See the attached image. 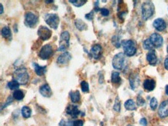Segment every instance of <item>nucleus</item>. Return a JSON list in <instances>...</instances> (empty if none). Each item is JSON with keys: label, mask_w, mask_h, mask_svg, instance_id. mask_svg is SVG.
Segmentation results:
<instances>
[{"label": "nucleus", "mask_w": 168, "mask_h": 126, "mask_svg": "<svg viewBox=\"0 0 168 126\" xmlns=\"http://www.w3.org/2000/svg\"><path fill=\"white\" fill-rule=\"evenodd\" d=\"M59 126H74V121L61 120L60 122L59 123Z\"/></svg>", "instance_id": "nucleus-33"}, {"label": "nucleus", "mask_w": 168, "mask_h": 126, "mask_svg": "<svg viewBox=\"0 0 168 126\" xmlns=\"http://www.w3.org/2000/svg\"><path fill=\"white\" fill-rule=\"evenodd\" d=\"M85 18L88 19V20H92V19H93V18H94L93 12H91V13L86 14L85 15Z\"/></svg>", "instance_id": "nucleus-38"}, {"label": "nucleus", "mask_w": 168, "mask_h": 126, "mask_svg": "<svg viewBox=\"0 0 168 126\" xmlns=\"http://www.w3.org/2000/svg\"><path fill=\"white\" fill-rule=\"evenodd\" d=\"M40 93L41 94V95H43L45 97H51L52 95V91H51V88H50L49 85L47 84H45L43 85L40 88L39 90Z\"/></svg>", "instance_id": "nucleus-16"}, {"label": "nucleus", "mask_w": 168, "mask_h": 126, "mask_svg": "<svg viewBox=\"0 0 168 126\" xmlns=\"http://www.w3.org/2000/svg\"><path fill=\"white\" fill-rule=\"evenodd\" d=\"M153 26L157 31H160V32H162L166 28V22L161 18H158V19H155L154 23H153Z\"/></svg>", "instance_id": "nucleus-15"}, {"label": "nucleus", "mask_w": 168, "mask_h": 126, "mask_svg": "<svg viewBox=\"0 0 168 126\" xmlns=\"http://www.w3.org/2000/svg\"><path fill=\"white\" fill-rule=\"evenodd\" d=\"M140 123L142 124V125L143 126H146V124H147V121H146V118H142V119H140Z\"/></svg>", "instance_id": "nucleus-40"}, {"label": "nucleus", "mask_w": 168, "mask_h": 126, "mask_svg": "<svg viewBox=\"0 0 168 126\" xmlns=\"http://www.w3.org/2000/svg\"><path fill=\"white\" fill-rule=\"evenodd\" d=\"M129 80L130 86H131L132 89L134 90L135 88H137V86L139 85V83H140V79H139V77L137 75L133 73V74L130 75V77H129Z\"/></svg>", "instance_id": "nucleus-19"}, {"label": "nucleus", "mask_w": 168, "mask_h": 126, "mask_svg": "<svg viewBox=\"0 0 168 126\" xmlns=\"http://www.w3.org/2000/svg\"><path fill=\"white\" fill-rule=\"evenodd\" d=\"M150 108L152 110H155L157 108V105H158V102H157V98L152 97L150 100Z\"/></svg>", "instance_id": "nucleus-32"}, {"label": "nucleus", "mask_w": 168, "mask_h": 126, "mask_svg": "<svg viewBox=\"0 0 168 126\" xmlns=\"http://www.w3.org/2000/svg\"><path fill=\"white\" fill-rule=\"evenodd\" d=\"M72 59V55L68 53V52H64L62 54H60V56L57 57V63L60 65H64V64H68L69 61Z\"/></svg>", "instance_id": "nucleus-14"}, {"label": "nucleus", "mask_w": 168, "mask_h": 126, "mask_svg": "<svg viewBox=\"0 0 168 126\" xmlns=\"http://www.w3.org/2000/svg\"><path fill=\"white\" fill-rule=\"evenodd\" d=\"M33 67H34V70H35L36 73L38 76H43V75H44L46 73L47 69L46 66L45 67H41V66H40L37 64H35V63H33Z\"/></svg>", "instance_id": "nucleus-20"}, {"label": "nucleus", "mask_w": 168, "mask_h": 126, "mask_svg": "<svg viewBox=\"0 0 168 126\" xmlns=\"http://www.w3.org/2000/svg\"><path fill=\"white\" fill-rule=\"evenodd\" d=\"M165 92H166V95H168V85H166V88H165Z\"/></svg>", "instance_id": "nucleus-42"}, {"label": "nucleus", "mask_w": 168, "mask_h": 126, "mask_svg": "<svg viewBox=\"0 0 168 126\" xmlns=\"http://www.w3.org/2000/svg\"><path fill=\"white\" fill-rule=\"evenodd\" d=\"M100 11H101V13L103 16H108L109 15V10L106 8L100 9Z\"/></svg>", "instance_id": "nucleus-36"}, {"label": "nucleus", "mask_w": 168, "mask_h": 126, "mask_svg": "<svg viewBox=\"0 0 168 126\" xmlns=\"http://www.w3.org/2000/svg\"><path fill=\"white\" fill-rule=\"evenodd\" d=\"M70 33L68 31H63L60 34V45L57 49V51H64L66 49L69 47L70 43Z\"/></svg>", "instance_id": "nucleus-5"}, {"label": "nucleus", "mask_w": 168, "mask_h": 126, "mask_svg": "<svg viewBox=\"0 0 168 126\" xmlns=\"http://www.w3.org/2000/svg\"><path fill=\"white\" fill-rule=\"evenodd\" d=\"M69 2H70L71 3L73 4L74 6H75L76 7H80L82 6L83 5H84L87 1H86V0H70Z\"/></svg>", "instance_id": "nucleus-30"}, {"label": "nucleus", "mask_w": 168, "mask_h": 126, "mask_svg": "<svg viewBox=\"0 0 168 126\" xmlns=\"http://www.w3.org/2000/svg\"><path fill=\"white\" fill-rule=\"evenodd\" d=\"M102 54V47L100 44H95L91 49V55L95 60H99Z\"/></svg>", "instance_id": "nucleus-11"}, {"label": "nucleus", "mask_w": 168, "mask_h": 126, "mask_svg": "<svg viewBox=\"0 0 168 126\" xmlns=\"http://www.w3.org/2000/svg\"><path fill=\"white\" fill-rule=\"evenodd\" d=\"M81 90H82L83 92L88 93L89 91V85H88V84L87 81H83L81 83Z\"/></svg>", "instance_id": "nucleus-31"}, {"label": "nucleus", "mask_w": 168, "mask_h": 126, "mask_svg": "<svg viewBox=\"0 0 168 126\" xmlns=\"http://www.w3.org/2000/svg\"><path fill=\"white\" fill-rule=\"evenodd\" d=\"M144 104H145L144 99H143L141 96H138V97H137V104H138L139 106H143Z\"/></svg>", "instance_id": "nucleus-35"}, {"label": "nucleus", "mask_w": 168, "mask_h": 126, "mask_svg": "<svg viewBox=\"0 0 168 126\" xmlns=\"http://www.w3.org/2000/svg\"><path fill=\"white\" fill-rule=\"evenodd\" d=\"M163 65H164L165 69L168 70V57H166V59H165L164 63H163Z\"/></svg>", "instance_id": "nucleus-41"}, {"label": "nucleus", "mask_w": 168, "mask_h": 126, "mask_svg": "<svg viewBox=\"0 0 168 126\" xmlns=\"http://www.w3.org/2000/svg\"><path fill=\"white\" fill-rule=\"evenodd\" d=\"M13 97H14L16 100H21L23 99L24 97V93L23 92L22 90H16V91H15L14 92H13Z\"/></svg>", "instance_id": "nucleus-27"}, {"label": "nucleus", "mask_w": 168, "mask_h": 126, "mask_svg": "<svg viewBox=\"0 0 168 126\" xmlns=\"http://www.w3.org/2000/svg\"><path fill=\"white\" fill-rule=\"evenodd\" d=\"M166 51H167V53H168V46H167V48H166Z\"/></svg>", "instance_id": "nucleus-45"}, {"label": "nucleus", "mask_w": 168, "mask_h": 126, "mask_svg": "<svg viewBox=\"0 0 168 126\" xmlns=\"http://www.w3.org/2000/svg\"><path fill=\"white\" fill-rule=\"evenodd\" d=\"M66 113L68 115H70L73 118H76L79 116L80 111L78 109V107L77 105H74V104H69L68 105L66 108Z\"/></svg>", "instance_id": "nucleus-13"}, {"label": "nucleus", "mask_w": 168, "mask_h": 126, "mask_svg": "<svg viewBox=\"0 0 168 126\" xmlns=\"http://www.w3.org/2000/svg\"><path fill=\"white\" fill-rule=\"evenodd\" d=\"M75 24L77 29L79 30H84L87 29L88 27L87 25L81 19H76L75 22Z\"/></svg>", "instance_id": "nucleus-25"}, {"label": "nucleus", "mask_w": 168, "mask_h": 126, "mask_svg": "<svg viewBox=\"0 0 168 126\" xmlns=\"http://www.w3.org/2000/svg\"><path fill=\"white\" fill-rule=\"evenodd\" d=\"M84 125V121L82 120H76L74 121V126H83Z\"/></svg>", "instance_id": "nucleus-37"}, {"label": "nucleus", "mask_w": 168, "mask_h": 126, "mask_svg": "<svg viewBox=\"0 0 168 126\" xmlns=\"http://www.w3.org/2000/svg\"><path fill=\"white\" fill-rule=\"evenodd\" d=\"M38 22V16L32 12H27L25 14L24 23L30 28H33Z\"/></svg>", "instance_id": "nucleus-8"}, {"label": "nucleus", "mask_w": 168, "mask_h": 126, "mask_svg": "<svg viewBox=\"0 0 168 126\" xmlns=\"http://www.w3.org/2000/svg\"><path fill=\"white\" fill-rule=\"evenodd\" d=\"M150 40L154 48H160L163 46V39L160 34L155 33L151 34V36L150 37Z\"/></svg>", "instance_id": "nucleus-10"}, {"label": "nucleus", "mask_w": 168, "mask_h": 126, "mask_svg": "<svg viewBox=\"0 0 168 126\" xmlns=\"http://www.w3.org/2000/svg\"><path fill=\"white\" fill-rule=\"evenodd\" d=\"M111 81L113 84H117V85H119L121 83V77L119 76V72H113L112 73V77H111Z\"/></svg>", "instance_id": "nucleus-26"}, {"label": "nucleus", "mask_w": 168, "mask_h": 126, "mask_svg": "<svg viewBox=\"0 0 168 126\" xmlns=\"http://www.w3.org/2000/svg\"><path fill=\"white\" fill-rule=\"evenodd\" d=\"M37 34H38L40 39H41L43 41H46L48 39L51 38L52 32H51V30H50L49 28L47 27V26H41L39 27L38 31H37Z\"/></svg>", "instance_id": "nucleus-9"}, {"label": "nucleus", "mask_w": 168, "mask_h": 126, "mask_svg": "<svg viewBox=\"0 0 168 126\" xmlns=\"http://www.w3.org/2000/svg\"><path fill=\"white\" fill-rule=\"evenodd\" d=\"M156 87V82L153 79H146L143 82V88L146 91L150 92V91H154V88Z\"/></svg>", "instance_id": "nucleus-17"}, {"label": "nucleus", "mask_w": 168, "mask_h": 126, "mask_svg": "<svg viewBox=\"0 0 168 126\" xmlns=\"http://www.w3.org/2000/svg\"><path fill=\"white\" fill-rule=\"evenodd\" d=\"M1 33H2V36L6 40H10L12 37V33L11 30L10 29V27L8 26H4L2 29V31H1Z\"/></svg>", "instance_id": "nucleus-22"}, {"label": "nucleus", "mask_w": 168, "mask_h": 126, "mask_svg": "<svg viewBox=\"0 0 168 126\" xmlns=\"http://www.w3.org/2000/svg\"><path fill=\"white\" fill-rule=\"evenodd\" d=\"M45 22L50 27L57 30L58 27L60 18L57 14H46L44 16Z\"/></svg>", "instance_id": "nucleus-6"}, {"label": "nucleus", "mask_w": 168, "mask_h": 126, "mask_svg": "<svg viewBox=\"0 0 168 126\" xmlns=\"http://www.w3.org/2000/svg\"><path fill=\"white\" fill-rule=\"evenodd\" d=\"M13 80L16 81L19 85H27L30 80V75H29L27 70L25 67H20L16 69L13 74Z\"/></svg>", "instance_id": "nucleus-1"}, {"label": "nucleus", "mask_w": 168, "mask_h": 126, "mask_svg": "<svg viewBox=\"0 0 168 126\" xmlns=\"http://www.w3.org/2000/svg\"><path fill=\"white\" fill-rule=\"evenodd\" d=\"M19 85H19L16 81L13 80L12 81L9 82L8 83V88H10V90H15V91H16V90L19 89Z\"/></svg>", "instance_id": "nucleus-29"}, {"label": "nucleus", "mask_w": 168, "mask_h": 126, "mask_svg": "<svg viewBox=\"0 0 168 126\" xmlns=\"http://www.w3.org/2000/svg\"><path fill=\"white\" fill-rule=\"evenodd\" d=\"M124 106H125V108L127 109V110H129V111H134L137 109L135 101H134L133 100H132V99H129V100H127L125 102Z\"/></svg>", "instance_id": "nucleus-23"}, {"label": "nucleus", "mask_w": 168, "mask_h": 126, "mask_svg": "<svg viewBox=\"0 0 168 126\" xmlns=\"http://www.w3.org/2000/svg\"><path fill=\"white\" fill-rule=\"evenodd\" d=\"M154 13V5L150 1H147L142 5V17L144 20H147Z\"/></svg>", "instance_id": "nucleus-3"}, {"label": "nucleus", "mask_w": 168, "mask_h": 126, "mask_svg": "<svg viewBox=\"0 0 168 126\" xmlns=\"http://www.w3.org/2000/svg\"><path fill=\"white\" fill-rule=\"evenodd\" d=\"M113 108H114V110L116 111V112H120L121 105H120V101H119V97H116Z\"/></svg>", "instance_id": "nucleus-34"}, {"label": "nucleus", "mask_w": 168, "mask_h": 126, "mask_svg": "<svg viewBox=\"0 0 168 126\" xmlns=\"http://www.w3.org/2000/svg\"><path fill=\"white\" fill-rule=\"evenodd\" d=\"M143 48H144L145 49H146V50H150V51H151V50H154V46H153L152 43H151L150 40L149 39H146V40H144V42H143Z\"/></svg>", "instance_id": "nucleus-28"}, {"label": "nucleus", "mask_w": 168, "mask_h": 126, "mask_svg": "<svg viewBox=\"0 0 168 126\" xmlns=\"http://www.w3.org/2000/svg\"><path fill=\"white\" fill-rule=\"evenodd\" d=\"M124 53L128 57H133L137 52V44L133 40H126L122 42Z\"/></svg>", "instance_id": "nucleus-2"}, {"label": "nucleus", "mask_w": 168, "mask_h": 126, "mask_svg": "<svg viewBox=\"0 0 168 126\" xmlns=\"http://www.w3.org/2000/svg\"><path fill=\"white\" fill-rule=\"evenodd\" d=\"M21 114H22L23 118H29L32 115V110L30 109V108L27 107V106H24L21 109Z\"/></svg>", "instance_id": "nucleus-24"}, {"label": "nucleus", "mask_w": 168, "mask_h": 126, "mask_svg": "<svg viewBox=\"0 0 168 126\" xmlns=\"http://www.w3.org/2000/svg\"><path fill=\"white\" fill-rule=\"evenodd\" d=\"M158 115L162 118L168 116V100H165L161 102L160 105L159 106Z\"/></svg>", "instance_id": "nucleus-12"}, {"label": "nucleus", "mask_w": 168, "mask_h": 126, "mask_svg": "<svg viewBox=\"0 0 168 126\" xmlns=\"http://www.w3.org/2000/svg\"><path fill=\"white\" fill-rule=\"evenodd\" d=\"M146 60L150 65L155 66L157 64V57L154 50H151L146 55Z\"/></svg>", "instance_id": "nucleus-18"}, {"label": "nucleus", "mask_w": 168, "mask_h": 126, "mask_svg": "<svg viewBox=\"0 0 168 126\" xmlns=\"http://www.w3.org/2000/svg\"><path fill=\"white\" fill-rule=\"evenodd\" d=\"M45 2H46L47 4H49L50 2H54V1H53V0H51V1H45Z\"/></svg>", "instance_id": "nucleus-44"}, {"label": "nucleus", "mask_w": 168, "mask_h": 126, "mask_svg": "<svg viewBox=\"0 0 168 126\" xmlns=\"http://www.w3.org/2000/svg\"><path fill=\"white\" fill-rule=\"evenodd\" d=\"M53 54H54L53 46L51 44H47L44 45L40 49V52L38 53V56L42 60H48L50 57H51L53 56Z\"/></svg>", "instance_id": "nucleus-7"}, {"label": "nucleus", "mask_w": 168, "mask_h": 126, "mask_svg": "<svg viewBox=\"0 0 168 126\" xmlns=\"http://www.w3.org/2000/svg\"><path fill=\"white\" fill-rule=\"evenodd\" d=\"M12 100H13V99H12V97H8V99H7V100H6V102L5 105L2 106V109H3L4 108L6 107L7 105H9V104H11V103H12Z\"/></svg>", "instance_id": "nucleus-39"}, {"label": "nucleus", "mask_w": 168, "mask_h": 126, "mask_svg": "<svg viewBox=\"0 0 168 126\" xmlns=\"http://www.w3.org/2000/svg\"><path fill=\"white\" fill-rule=\"evenodd\" d=\"M0 6H1V14H2V13H3V6L1 4V5H0Z\"/></svg>", "instance_id": "nucleus-43"}, {"label": "nucleus", "mask_w": 168, "mask_h": 126, "mask_svg": "<svg viewBox=\"0 0 168 126\" xmlns=\"http://www.w3.org/2000/svg\"><path fill=\"white\" fill-rule=\"evenodd\" d=\"M69 95H70V98L72 103L80 102V100H81V94H80L79 91L77 90V91H71Z\"/></svg>", "instance_id": "nucleus-21"}, {"label": "nucleus", "mask_w": 168, "mask_h": 126, "mask_svg": "<svg viewBox=\"0 0 168 126\" xmlns=\"http://www.w3.org/2000/svg\"><path fill=\"white\" fill-rule=\"evenodd\" d=\"M125 53H119L116 55H115L113 59V67L116 70H121L125 67Z\"/></svg>", "instance_id": "nucleus-4"}]
</instances>
